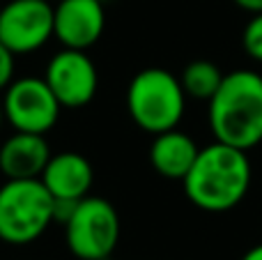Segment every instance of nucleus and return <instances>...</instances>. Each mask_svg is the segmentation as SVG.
Listing matches in <instances>:
<instances>
[{"instance_id":"nucleus-2","label":"nucleus","mask_w":262,"mask_h":260,"mask_svg":"<svg viewBox=\"0 0 262 260\" xmlns=\"http://www.w3.org/2000/svg\"><path fill=\"white\" fill-rule=\"evenodd\" d=\"M207 104L214 141L246 152L262 143V74L253 69L226 74Z\"/></svg>"},{"instance_id":"nucleus-11","label":"nucleus","mask_w":262,"mask_h":260,"mask_svg":"<svg viewBox=\"0 0 262 260\" xmlns=\"http://www.w3.org/2000/svg\"><path fill=\"white\" fill-rule=\"evenodd\" d=\"M49 159L51 150L41 134L14 132L0 145V173L7 180L41 178Z\"/></svg>"},{"instance_id":"nucleus-13","label":"nucleus","mask_w":262,"mask_h":260,"mask_svg":"<svg viewBox=\"0 0 262 260\" xmlns=\"http://www.w3.org/2000/svg\"><path fill=\"white\" fill-rule=\"evenodd\" d=\"M223 76L226 74H221V69L214 62H209V60H193V62H189L184 67L180 81L186 97L198 101H209L221 88Z\"/></svg>"},{"instance_id":"nucleus-1","label":"nucleus","mask_w":262,"mask_h":260,"mask_svg":"<svg viewBox=\"0 0 262 260\" xmlns=\"http://www.w3.org/2000/svg\"><path fill=\"white\" fill-rule=\"evenodd\" d=\"M253 180V168L246 150L214 141L200 147L191 170L182 180L191 205L209 214L230 212L246 198Z\"/></svg>"},{"instance_id":"nucleus-15","label":"nucleus","mask_w":262,"mask_h":260,"mask_svg":"<svg viewBox=\"0 0 262 260\" xmlns=\"http://www.w3.org/2000/svg\"><path fill=\"white\" fill-rule=\"evenodd\" d=\"M14 72H16V55L0 41V92L7 90V85L16 78Z\"/></svg>"},{"instance_id":"nucleus-12","label":"nucleus","mask_w":262,"mask_h":260,"mask_svg":"<svg viewBox=\"0 0 262 260\" xmlns=\"http://www.w3.org/2000/svg\"><path fill=\"white\" fill-rule=\"evenodd\" d=\"M200 147L189 134L180 129L157 134L149 145V164L161 178L168 180H184L186 173L191 170Z\"/></svg>"},{"instance_id":"nucleus-14","label":"nucleus","mask_w":262,"mask_h":260,"mask_svg":"<svg viewBox=\"0 0 262 260\" xmlns=\"http://www.w3.org/2000/svg\"><path fill=\"white\" fill-rule=\"evenodd\" d=\"M242 46L255 60L262 62V14H253L242 32Z\"/></svg>"},{"instance_id":"nucleus-9","label":"nucleus","mask_w":262,"mask_h":260,"mask_svg":"<svg viewBox=\"0 0 262 260\" xmlns=\"http://www.w3.org/2000/svg\"><path fill=\"white\" fill-rule=\"evenodd\" d=\"M106 28L101 0H60L53 7V37L62 49L88 51L99 41Z\"/></svg>"},{"instance_id":"nucleus-17","label":"nucleus","mask_w":262,"mask_h":260,"mask_svg":"<svg viewBox=\"0 0 262 260\" xmlns=\"http://www.w3.org/2000/svg\"><path fill=\"white\" fill-rule=\"evenodd\" d=\"M242 260H262V244H255L242 256Z\"/></svg>"},{"instance_id":"nucleus-7","label":"nucleus","mask_w":262,"mask_h":260,"mask_svg":"<svg viewBox=\"0 0 262 260\" xmlns=\"http://www.w3.org/2000/svg\"><path fill=\"white\" fill-rule=\"evenodd\" d=\"M53 37V5L49 0H9L0 7V41L14 55L39 51Z\"/></svg>"},{"instance_id":"nucleus-16","label":"nucleus","mask_w":262,"mask_h":260,"mask_svg":"<svg viewBox=\"0 0 262 260\" xmlns=\"http://www.w3.org/2000/svg\"><path fill=\"white\" fill-rule=\"evenodd\" d=\"M232 3L239 9L249 12L251 16H253V14H262V0H232Z\"/></svg>"},{"instance_id":"nucleus-3","label":"nucleus","mask_w":262,"mask_h":260,"mask_svg":"<svg viewBox=\"0 0 262 260\" xmlns=\"http://www.w3.org/2000/svg\"><path fill=\"white\" fill-rule=\"evenodd\" d=\"M186 92L182 81L161 67H147L131 78L127 88V111L143 132L163 134L184 118Z\"/></svg>"},{"instance_id":"nucleus-8","label":"nucleus","mask_w":262,"mask_h":260,"mask_svg":"<svg viewBox=\"0 0 262 260\" xmlns=\"http://www.w3.org/2000/svg\"><path fill=\"white\" fill-rule=\"evenodd\" d=\"M44 81L62 109H81L95 99L99 74L85 51L62 49L49 60Z\"/></svg>"},{"instance_id":"nucleus-6","label":"nucleus","mask_w":262,"mask_h":260,"mask_svg":"<svg viewBox=\"0 0 262 260\" xmlns=\"http://www.w3.org/2000/svg\"><path fill=\"white\" fill-rule=\"evenodd\" d=\"M0 101L5 120L14 127V132L41 134V136H46L58 124L62 111L49 83L37 76L14 78Z\"/></svg>"},{"instance_id":"nucleus-10","label":"nucleus","mask_w":262,"mask_h":260,"mask_svg":"<svg viewBox=\"0 0 262 260\" xmlns=\"http://www.w3.org/2000/svg\"><path fill=\"white\" fill-rule=\"evenodd\" d=\"M39 180L49 189L53 201H81L90 196L95 168L81 152H58L51 155Z\"/></svg>"},{"instance_id":"nucleus-4","label":"nucleus","mask_w":262,"mask_h":260,"mask_svg":"<svg viewBox=\"0 0 262 260\" xmlns=\"http://www.w3.org/2000/svg\"><path fill=\"white\" fill-rule=\"evenodd\" d=\"M55 201L39 178L7 180L0 187V242L26 247L55 221Z\"/></svg>"},{"instance_id":"nucleus-5","label":"nucleus","mask_w":262,"mask_h":260,"mask_svg":"<svg viewBox=\"0 0 262 260\" xmlns=\"http://www.w3.org/2000/svg\"><path fill=\"white\" fill-rule=\"evenodd\" d=\"M64 240L78 260H108L120 242V214L101 196H85L64 221Z\"/></svg>"},{"instance_id":"nucleus-19","label":"nucleus","mask_w":262,"mask_h":260,"mask_svg":"<svg viewBox=\"0 0 262 260\" xmlns=\"http://www.w3.org/2000/svg\"><path fill=\"white\" fill-rule=\"evenodd\" d=\"M101 3H106V0H101Z\"/></svg>"},{"instance_id":"nucleus-18","label":"nucleus","mask_w":262,"mask_h":260,"mask_svg":"<svg viewBox=\"0 0 262 260\" xmlns=\"http://www.w3.org/2000/svg\"><path fill=\"white\" fill-rule=\"evenodd\" d=\"M3 120H5V113H3V101H0V127H3Z\"/></svg>"}]
</instances>
